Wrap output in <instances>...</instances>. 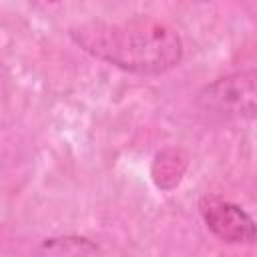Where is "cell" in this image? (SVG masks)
<instances>
[{
	"mask_svg": "<svg viewBox=\"0 0 257 257\" xmlns=\"http://www.w3.org/2000/svg\"><path fill=\"white\" fill-rule=\"evenodd\" d=\"M70 38L88 54L137 74H163L183 58V40L169 24L153 18L86 22Z\"/></svg>",
	"mask_w": 257,
	"mask_h": 257,
	"instance_id": "1",
	"label": "cell"
},
{
	"mask_svg": "<svg viewBox=\"0 0 257 257\" xmlns=\"http://www.w3.org/2000/svg\"><path fill=\"white\" fill-rule=\"evenodd\" d=\"M203 112L221 118L257 116V70H237L205 84L197 94Z\"/></svg>",
	"mask_w": 257,
	"mask_h": 257,
	"instance_id": "2",
	"label": "cell"
},
{
	"mask_svg": "<svg viewBox=\"0 0 257 257\" xmlns=\"http://www.w3.org/2000/svg\"><path fill=\"white\" fill-rule=\"evenodd\" d=\"M199 211L219 241L229 245H253L257 241V223L243 207L211 195L201 199Z\"/></svg>",
	"mask_w": 257,
	"mask_h": 257,
	"instance_id": "3",
	"label": "cell"
},
{
	"mask_svg": "<svg viewBox=\"0 0 257 257\" xmlns=\"http://www.w3.org/2000/svg\"><path fill=\"white\" fill-rule=\"evenodd\" d=\"M181 155V151L169 149L157 155L155 159V167H153V179L161 189H171L181 181V175L187 167V161H179L177 157Z\"/></svg>",
	"mask_w": 257,
	"mask_h": 257,
	"instance_id": "4",
	"label": "cell"
},
{
	"mask_svg": "<svg viewBox=\"0 0 257 257\" xmlns=\"http://www.w3.org/2000/svg\"><path fill=\"white\" fill-rule=\"evenodd\" d=\"M42 249L56 251V253H94V251H98V247L84 237H52L42 243Z\"/></svg>",
	"mask_w": 257,
	"mask_h": 257,
	"instance_id": "5",
	"label": "cell"
}]
</instances>
